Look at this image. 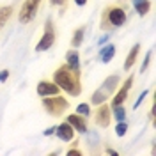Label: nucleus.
<instances>
[{
	"label": "nucleus",
	"instance_id": "13",
	"mask_svg": "<svg viewBox=\"0 0 156 156\" xmlns=\"http://www.w3.org/2000/svg\"><path fill=\"white\" fill-rule=\"evenodd\" d=\"M138 51H140V44H135L133 48L129 50V53H128V57H126V60H124V69H129L133 64H135V60H136V57H138Z\"/></svg>",
	"mask_w": 156,
	"mask_h": 156
},
{
	"label": "nucleus",
	"instance_id": "25",
	"mask_svg": "<svg viewBox=\"0 0 156 156\" xmlns=\"http://www.w3.org/2000/svg\"><path fill=\"white\" fill-rule=\"evenodd\" d=\"M76 2V5H85L87 4V0H75Z\"/></svg>",
	"mask_w": 156,
	"mask_h": 156
},
{
	"label": "nucleus",
	"instance_id": "2",
	"mask_svg": "<svg viewBox=\"0 0 156 156\" xmlns=\"http://www.w3.org/2000/svg\"><path fill=\"white\" fill-rule=\"evenodd\" d=\"M117 83H119V76L117 75H112V76H108L105 82H103V85H101V89H98L96 92L92 94V103L94 105H101V103H105V99H107L114 90H115Z\"/></svg>",
	"mask_w": 156,
	"mask_h": 156
},
{
	"label": "nucleus",
	"instance_id": "8",
	"mask_svg": "<svg viewBox=\"0 0 156 156\" xmlns=\"http://www.w3.org/2000/svg\"><path fill=\"white\" fill-rule=\"evenodd\" d=\"M58 90H60V87H58L57 83L53 82H39L37 83V94L39 96H57Z\"/></svg>",
	"mask_w": 156,
	"mask_h": 156
},
{
	"label": "nucleus",
	"instance_id": "3",
	"mask_svg": "<svg viewBox=\"0 0 156 156\" xmlns=\"http://www.w3.org/2000/svg\"><path fill=\"white\" fill-rule=\"evenodd\" d=\"M43 107L44 110L51 114V115H60L66 108H68V101L64 99V98H48L44 96V101H43Z\"/></svg>",
	"mask_w": 156,
	"mask_h": 156
},
{
	"label": "nucleus",
	"instance_id": "7",
	"mask_svg": "<svg viewBox=\"0 0 156 156\" xmlns=\"http://www.w3.org/2000/svg\"><path fill=\"white\" fill-rule=\"evenodd\" d=\"M53 133H55L60 140L69 142V140H73V136H75V128L71 126L69 122H62V124H58V126L55 128Z\"/></svg>",
	"mask_w": 156,
	"mask_h": 156
},
{
	"label": "nucleus",
	"instance_id": "19",
	"mask_svg": "<svg viewBox=\"0 0 156 156\" xmlns=\"http://www.w3.org/2000/svg\"><path fill=\"white\" fill-rule=\"evenodd\" d=\"M128 131V124L124 122V121H119V124L115 126V135L117 136H124Z\"/></svg>",
	"mask_w": 156,
	"mask_h": 156
},
{
	"label": "nucleus",
	"instance_id": "12",
	"mask_svg": "<svg viewBox=\"0 0 156 156\" xmlns=\"http://www.w3.org/2000/svg\"><path fill=\"white\" fill-rule=\"evenodd\" d=\"M133 7L140 16H146L151 9V2L149 0H133Z\"/></svg>",
	"mask_w": 156,
	"mask_h": 156
},
{
	"label": "nucleus",
	"instance_id": "22",
	"mask_svg": "<svg viewBox=\"0 0 156 156\" xmlns=\"http://www.w3.org/2000/svg\"><path fill=\"white\" fill-rule=\"evenodd\" d=\"M146 94H147V90H144V92H142V94L138 96V101H136V103H135V108H138V107H140V103L144 101V98H146Z\"/></svg>",
	"mask_w": 156,
	"mask_h": 156
},
{
	"label": "nucleus",
	"instance_id": "1",
	"mask_svg": "<svg viewBox=\"0 0 156 156\" xmlns=\"http://www.w3.org/2000/svg\"><path fill=\"white\" fill-rule=\"evenodd\" d=\"M53 80L60 89H64L71 96L80 94V82H78V71L71 69L69 66H62L53 73Z\"/></svg>",
	"mask_w": 156,
	"mask_h": 156
},
{
	"label": "nucleus",
	"instance_id": "9",
	"mask_svg": "<svg viewBox=\"0 0 156 156\" xmlns=\"http://www.w3.org/2000/svg\"><path fill=\"white\" fill-rule=\"evenodd\" d=\"M96 122L98 126L101 128H107L108 124H110V108L107 107V105H99V110L96 112Z\"/></svg>",
	"mask_w": 156,
	"mask_h": 156
},
{
	"label": "nucleus",
	"instance_id": "17",
	"mask_svg": "<svg viewBox=\"0 0 156 156\" xmlns=\"http://www.w3.org/2000/svg\"><path fill=\"white\" fill-rule=\"evenodd\" d=\"M83 32H85V29H83V27H80V29L75 32V36H73V41H71V44H73V46H80V44H82Z\"/></svg>",
	"mask_w": 156,
	"mask_h": 156
},
{
	"label": "nucleus",
	"instance_id": "20",
	"mask_svg": "<svg viewBox=\"0 0 156 156\" xmlns=\"http://www.w3.org/2000/svg\"><path fill=\"white\" fill-rule=\"evenodd\" d=\"M76 112L80 115H89V114H90V107H89L87 103H80L76 107Z\"/></svg>",
	"mask_w": 156,
	"mask_h": 156
},
{
	"label": "nucleus",
	"instance_id": "28",
	"mask_svg": "<svg viewBox=\"0 0 156 156\" xmlns=\"http://www.w3.org/2000/svg\"><path fill=\"white\" fill-rule=\"evenodd\" d=\"M107 153H108V154H112V156H117V153L114 151V149H107Z\"/></svg>",
	"mask_w": 156,
	"mask_h": 156
},
{
	"label": "nucleus",
	"instance_id": "29",
	"mask_svg": "<svg viewBox=\"0 0 156 156\" xmlns=\"http://www.w3.org/2000/svg\"><path fill=\"white\" fill-rule=\"evenodd\" d=\"M107 39H108V36H103V37L99 39V44H101V43H105V41H107Z\"/></svg>",
	"mask_w": 156,
	"mask_h": 156
},
{
	"label": "nucleus",
	"instance_id": "14",
	"mask_svg": "<svg viewBox=\"0 0 156 156\" xmlns=\"http://www.w3.org/2000/svg\"><path fill=\"white\" fill-rule=\"evenodd\" d=\"M114 55H115V46L114 44H107L105 48H101V53H99V57H101V60L107 64V62H110L112 58H114Z\"/></svg>",
	"mask_w": 156,
	"mask_h": 156
},
{
	"label": "nucleus",
	"instance_id": "4",
	"mask_svg": "<svg viewBox=\"0 0 156 156\" xmlns=\"http://www.w3.org/2000/svg\"><path fill=\"white\" fill-rule=\"evenodd\" d=\"M39 4H41V0H25V4L20 9V21L29 23L30 20H34V16L39 9Z\"/></svg>",
	"mask_w": 156,
	"mask_h": 156
},
{
	"label": "nucleus",
	"instance_id": "23",
	"mask_svg": "<svg viewBox=\"0 0 156 156\" xmlns=\"http://www.w3.org/2000/svg\"><path fill=\"white\" fill-rule=\"evenodd\" d=\"M7 76H9V71H2V73H0V82H5Z\"/></svg>",
	"mask_w": 156,
	"mask_h": 156
},
{
	"label": "nucleus",
	"instance_id": "21",
	"mask_svg": "<svg viewBox=\"0 0 156 156\" xmlns=\"http://www.w3.org/2000/svg\"><path fill=\"white\" fill-rule=\"evenodd\" d=\"M151 57H153V50H149L147 51V55H146V60H144V64H142V68H140V71L144 73L147 69V66H149V62H151Z\"/></svg>",
	"mask_w": 156,
	"mask_h": 156
},
{
	"label": "nucleus",
	"instance_id": "5",
	"mask_svg": "<svg viewBox=\"0 0 156 156\" xmlns=\"http://www.w3.org/2000/svg\"><path fill=\"white\" fill-rule=\"evenodd\" d=\"M108 21H110V25H114V27H122L124 23H126V12L124 9H121V7H112V9L108 11Z\"/></svg>",
	"mask_w": 156,
	"mask_h": 156
},
{
	"label": "nucleus",
	"instance_id": "24",
	"mask_svg": "<svg viewBox=\"0 0 156 156\" xmlns=\"http://www.w3.org/2000/svg\"><path fill=\"white\" fill-rule=\"evenodd\" d=\"M68 154L69 156H80L82 153H80V151H76V149H71V151H68Z\"/></svg>",
	"mask_w": 156,
	"mask_h": 156
},
{
	"label": "nucleus",
	"instance_id": "10",
	"mask_svg": "<svg viewBox=\"0 0 156 156\" xmlns=\"http://www.w3.org/2000/svg\"><path fill=\"white\" fill-rule=\"evenodd\" d=\"M131 83H133V78L129 76L126 82H124V85L121 87V90H119L115 96H114L112 107H115V105H122V101H124V99H126V96H128V90H129V87H131Z\"/></svg>",
	"mask_w": 156,
	"mask_h": 156
},
{
	"label": "nucleus",
	"instance_id": "18",
	"mask_svg": "<svg viewBox=\"0 0 156 156\" xmlns=\"http://www.w3.org/2000/svg\"><path fill=\"white\" fill-rule=\"evenodd\" d=\"M114 115H115L117 121H124L126 119V110H124V107L122 105H115L114 107Z\"/></svg>",
	"mask_w": 156,
	"mask_h": 156
},
{
	"label": "nucleus",
	"instance_id": "26",
	"mask_svg": "<svg viewBox=\"0 0 156 156\" xmlns=\"http://www.w3.org/2000/svg\"><path fill=\"white\" fill-rule=\"evenodd\" d=\"M51 4L53 5H60V4H64V0H51Z\"/></svg>",
	"mask_w": 156,
	"mask_h": 156
},
{
	"label": "nucleus",
	"instance_id": "16",
	"mask_svg": "<svg viewBox=\"0 0 156 156\" xmlns=\"http://www.w3.org/2000/svg\"><path fill=\"white\" fill-rule=\"evenodd\" d=\"M12 14V7H9V5H5V7H0V30H2V27L7 23V20H9V16Z\"/></svg>",
	"mask_w": 156,
	"mask_h": 156
},
{
	"label": "nucleus",
	"instance_id": "27",
	"mask_svg": "<svg viewBox=\"0 0 156 156\" xmlns=\"http://www.w3.org/2000/svg\"><path fill=\"white\" fill-rule=\"evenodd\" d=\"M53 131H55V128H50V129H46V131H44V135H51Z\"/></svg>",
	"mask_w": 156,
	"mask_h": 156
},
{
	"label": "nucleus",
	"instance_id": "6",
	"mask_svg": "<svg viewBox=\"0 0 156 156\" xmlns=\"http://www.w3.org/2000/svg\"><path fill=\"white\" fill-rule=\"evenodd\" d=\"M53 43H55V34H53V30H51V23L48 21V29H46V32H44V36L41 37V41L37 43L36 51H44V50H50Z\"/></svg>",
	"mask_w": 156,
	"mask_h": 156
},
{
	"label": "nucleus",
	"instance_id": "15",
	"mask_svg": "<svg viewBox=\"0 0 156 156\" xmlns=\"http://www.w3.org/2000/svg\"><path fill=\"white\" fill-rule=\"evenodd\" d=\"M66 60H68V66H69V68L75 69V71H78V66H80V62H78V51H75V50L68 51Z\"/></svg>",
	"mask_w": 156,
	"mask_h": 156
},
{
	"label": "nucleus",
	"instance_id": "11",
	"mask_svg": "<svg viewBox=\"0 0 156 156\" xmlns=\"http://www.w3.org/2000/svg\"><path fill=\"white\" fill-rule=\"evenodd\" d=\"M68 122L75 128L76 131H80V133H83V131L87 129V122H85L83 115H80V114H78V115H68Z\"/></svg>",
	"mask_w": 156,
	"mask_h": 156
}]
</instances>
